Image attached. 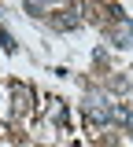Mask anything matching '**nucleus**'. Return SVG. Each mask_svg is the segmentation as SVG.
I'll return each mask as SVG.
<instances>
[{
	"instance_id": "f257e3e1",
	"label": "nucleus",
	"mask_w": 133,
	"mask_h": 147,
	"mask_svg": "<svg viewBox=\"0 0 133 147\" xmlns=\"http://www.w3.org/2000/svg\"><path fill=\"white\" fill-rule=\"evenodd\" d=\"M111 118H115V121H122L126 129H133V110H126V107H111Z\"/></svg>"
}]
</instances>
